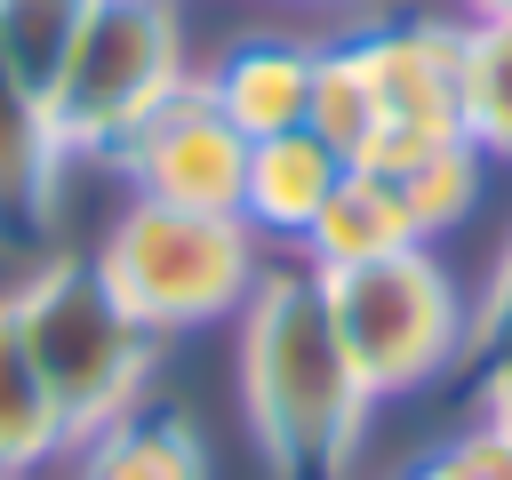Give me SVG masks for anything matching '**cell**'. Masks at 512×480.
I'll return each instance as SVG.
<instances>
[{"instance_id": "1", "label": "cell", "mask_w": 512, "mask_h": 480, "mask_svg": "<svg viewBox=\"0 0 512 480\" xmlns=\"http://www.w3.org/2000/svg\"><path fill=\"white\" fill-rule=\"evenodd\" d=\"M368 384L328 320L320 272H256L240 304V408L272 480H352Z\"/></svg>"}, {"instance_id": "2", "label": "cell", "mask_w": 512, "mask_h": 480, "mask_svg": "<svg viewBox=\"0 0 512 480\" xmlns=\"http://www.w3.org/2000/svg\"><path fill=\"white\" fill-rule=\"evenodd\" d=\"M16 336L48 384V408L64 424V440H96L104 424H120L144 384H152V328L112 296V280L96 272V256H48L32 264L24 288H8Z\"/></svg>"}, {"instance_id": "3", "label": "cell", "mask_w": 512, "mask_h": 480, "mask_svg": "<svg viewBox=\"0 0 512 480\" xmlns=\"http://www.w3.org/2000/svg\"><path fill=\"white\" fill-rule=\"evenodd\" d=\"M184 80L176 0H96L40 112L64 160H112Z\"/></svg>"}, {"instance_id": "4", "label": "cell", "mask_w": 512, "mask_h": 480, "mask_svg": "<svg viewBox=\"0 0 512 480\" xmlns=\"http://www.w3.org/2000/svg\"><path fill=\"white\" fill-rule=\"evenodd\" d=\"M96 272L112 280V296L152 328H200L248 304L256 288V232L240 216H208V208H168V200H128L96 248Z\"/></svg>"}, {"instance_id": "5", "label": "cell", "mask_w": 512, "mask_h": 480, "mask_svg": "<svg viewBox=\"0 0 512 480\" xmlns=\"http://www.w3.org/2000/svg\"><path fill=\"white\" fill-rule=\"evenodd\" d=\"M320 296H328V320L376 400L416 392L472 352V304L456 296V280L432 248H392V256L320 272Z\"/></svg>"}, {"instance_id": "6", "label": "cell", "mask_w": 512, "mask_h": 480, "mask_svg": "<svg viewBox=\"0 0 512 480\" xmlns=\"http://www.w3.org/2000/svg\"><path fill=\"white\" fill-rule=\"evenodd\" d=\"M136 184V200H168V208H208V216H240V184H248V136L216 112V96L200 80H184L120 152H112Z\"/></svg>"}, {"instance_id": "7", "label": "cell", "mask_w": 512, "mask_h": 480, "mask_svg": "<svg viewBox=\"0 0 512 480\" xmlns=\"http://www.w3.org/2000/svg\"><path fill=\"white\" fill-rule=\"evenodd\" d=\"M392 136H464V24L440 16H392L352 40Z\"/></svg>"}, {"instance_id": "8", "label": "cell", "mask_w": 512, "mask_h": 480, "mask_svg": "<svg viewBox=\"0 0 512 480\" xmlns=\"http://www.w3.org/2000/svg\"><path fill=\"white\" fill-rule=\"evenodd\" d=\"M312 64H320L312 40H280V32H264V40H232L224 64H216L200 88H208L216 112L256 144V136L304 128V112H312Z\"/></svg>"}, {"instance_id": "9", "label": "cell", "mask_w": 512, "mask_h": 480, "mask_svg": "<svg viewBox=\"0 0 512 480\" xmlns=\"http://www.w3.org/2000/svg\"><path fill=\"white\" fill-rule=\"evenodd\" d=\"M56 176L64 152L48 136V112L0 56V240L8 248H40L56 232Z\"/></svg>"}, {"instance_id": "10", "label": "cell", "mask_w": 512, "mask_h": 480, "mask_svg": "<svg viewBox=\"0 0 512 480\" xmlns=\"http://www.w3.org/2000/svg\"><path fill=\"white\" fill-rule=\"evenodd\" d=\"M360 168L400 200V216H408L416 240L456 232L472 216V200H480V152H472V136H392Z\"/></svg>"}, {"instance_id": "11", "label": "cell", "mask_w": 512, "mask_h": 480, "mask_svg": "<svg viewBox=\"0 0 512 480\" xmlns=\"http://www.w3.org/2000/svg\"><path fill=\"white\" fill-rule=\"evenodd\" d=\"M336 184H344V160L312 128L256 136L248 144V184H240V224L248 232H280V240H304Z\"/></svg>"}, {"instance_id": "12", "label": "cell", "mask_w": 512, "mask_h": 480, "mask_svg": "<svg viewBox=\"0 0 512 480\" xmlns=\"http://www.w3.org/2000/svg\"><path fill=\"white\" fill-rule=\"evenodd\" d=\"M72 480H208V448L176 408H128L88 440Z\"/></svg>"}, {"instance_id": "13", "label": "cell", "mask_w": 512, "mask_h": 480, "mask_svg": "<svg viewBox=\"0 0 512 480\" xmlns=\"http://www.w3.org/2000/svg\"><path fill=\"white\" fill-rule=\"evenodd\" d=\"M312 248V272H344V264H368V256H392V248H424L400 216V200L368 176V168H344V184L328 192V208L312 216L304 232Z\"/></svg>"}, {"instance_id": "14", "label": "cell", "mask_w": 512, "mask_h": 480, "mask_svg": "<svg viewBox=\"0 0 512 480\" xmlns=\"http://www.w3.org/2000/svg\"><path fill=\"white\" fill-rule=\"evenodd\" d=\"M56 448H64V424H56L48 384H40V368H32L24 336H16V312L0 296V480H24Z\"/></svg>"}, {"instance_id": "15", "label": "cell", "mask_w": 512, "mask_h": 480, "mask_svg": "<svg viewBox=\"0 0 512 480\" xmlns=\"http://www.w3.org/2000/svg\"><path fill=\"white\" fill-rule=\"evenodd\" d=\"M304 128H312L344 168H360V160L384 144V112H376V88H368V64H360V48H352V40H344V48H320Z\"/></svg>"}, {"instance_id": "16", "label": "cell", "mask_w": 512, "mask_h": 480, "mask_svg": "<svg viewBox=\"0 0 512 480\" xmlns=\"http://www.w3.org/2000/svg\"><path fill=\"white\" fill-rule=\"evenodd\" d=\"M464 136L480 160H512V16L464 24Z\"/></svg>"}, {"instance_id": "17", "label": "cell", "mask_w": 512, "mask_h": 480, "mask_svg": "<svg viewBox=\"0 0 512 480\" xmlns=\"http://www.w3.org/2000/svg\"><path fill=\"white\" fill-rule=\"evenodd\" d=\"M88 8H96V0H0V56L16 64V80H24L40 104H48L64 56H72Z\"/></svg>"}, {"instance_id": "18", "label": "cell", "mask_w": 512, "mask_h": 480, "mask_svg": "<svg viewBox=\"0 0 512 480\" xmlns=\"http://www.w3.org/2000/svg\"><path fill=\"white\" fill-rule=\"evenodd\" d=\"M512 352V240L496 248V272L472 304V360H504Z\"/></svg>"}, {"instance_id": "19", "label": "cell", "mask_w": 512, "mask_h": 480, "mask_svg": "<svg viewBox=\"0 0 512 480\" xmlns=\"http://www.w3.org/2000/svg\"><path fill=\"white\" fill-rule=\"evenodd\" d=\"M480 432H496L512 448V352L488 360V376H480Z\"/></svg>"}, {"instance_id": "20", "label": "cell", "mask_w": 512, "mask_h": 480, "mask_svg": "<svg viewBox=\"0 0 512 480\" xmlns=\"http://www.w3.org/2000/svg\"><path fill=\"white\" fill-rule=\"evenodd\" d=\"M400 480H480L472 472V456H464V440H448V448H432L416 472H400Z\"/></svg>"}, {"instance_id": "21", "label": "cell", "mask_w": 512, "mask_h": 480, "mask_svg": "<svg viewBox=\"0 0 512 480\" xmlns=\"http://www.w3.org/2000/svg\"><path fill=\"white\" fill-rule=\"evenodd\" d=\"M456 8H464L472 24H504V16H512V0H456Z\"/></svg>"}, {"instance_id": "22", "label": "cell", "mask_w": 512, "mask_h": 480, "mask_svg": "<svg viewBox=\"0 0 512 480\" xmlns=\"http://www.w3.org/2000/svg\"><path fill=\"white\" fill-rule=\"evenodd\" d=\"M304 8H376V0H304Z\"/></svg>"}]
</instances>
